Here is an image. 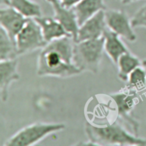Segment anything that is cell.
<instances>
[{
    "label": "cell",
    "mask_w": 146,
    "mask_h": 146,
    "mask_svg": "<svg viewBox=\"0 0 146 146\" xmlns=\"http://www.w3.org/2000/svg\"><path fill=\"white\" fill-rule=\"evenodd\" d=\"M118 1H121V0H118Z\"/></svg>",
    "instance_id": "obj_25"
},
{
    "label": "cell",
    "mask_w": 146,
    "mask_h": 146,
    "mask_svg": "<svg viewBox=\"0 0 146 146\" xmlns=\"http://www.w3.org/2000/svg\"><path fill=\"white\" fill-rule=\"evenodd\" d=\"M107 28L105 10H102L80 26L76 42L101 38Z\"/></svg>",
    "instance_id": "obj_8"
},
{
    "label": "cell",
    "mask_w": 146,
    "mask_h": 146,
    "mask_svg": "<svg viewBox=\"0 0 146 146\" xmlns=\"http://www.w3.org/2000/svg\"><path fill=\"white\" fill-rule=\"evenodd\" d=\"M46 1H48V2H51V0H46Z\"/></svg>",
    "instance_id": "obj_24"
},
{
    "label": "cell",
    "mask_w": 146,
    "mask_h": 146,
    "mask_svg": "<svg viewBox=\"0 0 146 146\" xmlns=\"http://www.w3.org/2000/svg\"><path fill=\"white\" fill-rule=\"evenodd\" d=\"M116 65L118 69V78L122 81L126 82L130 74L138 66H141L142 61L128 51L120 57Z\"/></svg>",
    "instance_id": "obj_15"
},
{
    "label": "cell",
    "mask_w": 146,
    "mask_h": 146,
    "mask_svg": "<svg viewBox=\"0 0 146 146\" xmlns=\"http://www.w3.org/2000/svg\"><path fill=\"white\" fill-rule=\"evenodd\" d=\"M85 131L88 140L96 145H146V138L132 135L118 122L102 125L86 123Z\"/></svg>",
    "instance_id": "obj_2"
},
{
    "label": "cell",
    "mask_w": 146,
    "mask_h": 146,
    "mask_svg": "<svg viewBox=\"0 0 146 146\" xmlns=\"http://www.w3.org/2000/svg\"><path fill=\"white\" fill-rule=\"evenodd\" d=\"M125 88L135 92H141L146 89V71L141 65L130 74Z\"/></svg>",
    "instance_id": "obj_18"
},
{
    "label": "cell",
    "mask_w": 146,
    "mask_h": 146,
    "mask_svg": "<svg viewBox=\"0 0 146 146\" xmlns=\"http://www.w3.org/2000/svg\"><path fill=\"white\" fill-rule=\"evenodd\" d=\"M74 44L69 36L48 43L38 56L37 75L66 78L82 73L73 62Z\"/></svg>",
    "instance_id": "obj_1"
},
{
    "label": "cell",
    "mask_w": 146,
    "mask_h": 146,
    "mask_svg": "<svg viewBox=\"0 0 146 146\" xmlns=\"http://www.w3.org/2000/svg\"><path fill=\"white\" fill-rule=\"evenodd\" d=\"M65 125L56 123H35L24 127L10 137L4 146H29L36 144L46 137L63 131Z\"/></svg>",
    "instance_id": "obj_4"
},
{
    "label": "cell",
    "mask_w": 146,
    "mask_h": 146,
    "mask_svg": "<svg viewBox=\"0 0 146 146\" xmlns=\"http://www.w3.org/2000/svg\"><path fill=\"white\" fill-rule=\"evenodd\" d=\"M109 96L115 103L118 117L129 124L133 133L138 135L140 123L133 116L132 113L133 110L138 103V96L137 92L125 88V89L122 91L110 94Z\"/></svg>",
    "instance_id": "obj_6"
},
{
    "label": "cell",
    "mask_w": 146,
    "mask_h": 146,
    "mask_svg": "<svg viewBox=\"0 0 146 146\" xmlns=\"http://www.w3.org/2000/svg\"><path fill=\"white\" fill-rule=\"evenodd\" d=\"M29 19L20 14L13 7L7 6L0 9V24L16 42V37L20 32Z\"/></svg>",
    "instance_id": "obj_9"
},
{
    "label": "cell",
    "mask_w": 146,
    "mask_h": 146,
    "mask_svg": "<svg viewBox=\"0 0 146 146\" xmlns=\"http://www.w3.org/2000/svg\"><path fill=\"white\" fill-rule=\"evenodd\" d=\"M79 27L102 10L106 9L104 0H82L73 7Z\"/></svg>",
    "instance_id": "obj_14"
},
{
    "label": "cell",
    "mask_w": 146,
    "mask_h": 146,
    "mask_svg": "<svg viewBox=\"0 0 146 146\" xmlns=\"http://www.w3.org/2000/svg\"><path fill=\"white\" fill-rule=\"evenodd\" d=\"M38 25L41 27L43 36L47 43L62 37L71 36L65 31L64 27L61 25L54 17H39L34 18Z\"/></svg>",
    "instance_id": "obj_13"
},
{
    "label": "cell",
    "mask_w": 146,
    "mask_h": 146,
    "mask_svg": "<svg viewBox=\"0 0 146 146\" xmlns=\"http://www.w3.org/2000/svg\"><path fill=\"white\" fill-rule=\"evenodd\" d=\"M0 3H1V7L2 6H7L9 5V0H0Z\"/></svg>",
    "instance_id": "obj_22"
},
{
    "label": "cell",
    "mask_w": 146,
    "mask_h": 146,
    "mask_svg": "<svg viewBox=\"0 0 146 146\" xmlns=\"http://www.w3.org/2000/svg\"><path fill=\"white\" fill-rule=\"evenodd\" d=\"M131 21L133 28L136 27L146 28V4L141 7L135 13Z\"/></svg>",
    "instance_id": "obj_19"
},
{
    "label": "cell",
    "mask_w": 146,
    "mask_h": 146,
    "mask_svg": "<svg viewBox=\"0 0 146 146\" xmlns=\"http://www.w3.org/2000/svg\"><path fill=\"white\" fill-rule=\"evenodd\" d=\"M50 3L54 9V18L61 24L65 31L76 42L79 29V24L73 8L64 7L58 0H51Z\"/></svg>",
    "instance_id": "obj_10"
},
{
    "label": "cell",
    "mask_w": 146,
    "mask_h": 146,
    "mask_svg": "<svg viewBox=\"0 0 146 146\" xmlns=\"http://www.w3.org/2000/svg\"><path fill=\"white\" fill-rule=\"evenodd\" d=\"M47 44L43 36L41 27L34 19H29L16 37L19 56L42 49Z\"/></svg>",
    "instance_id": "obj_5"
},
{
    "label": "cell",
    "mask_w": 146,
    "mask_h": 146,
    "mask_svg": "<svg viewBox=\"0 0 146 146\" xmlns=\"http://www.w3.org/2000/svg\"><path fill=\"white\" fill-rule=\"evenodd\" d=\"M17 58L0 61V97L6 102L9 97V89L14 81L19 79Z\"/></svg>",
    "instance_id": "obj_11"
},
{
    "label": "cell",
    "mask_w": 146,
    "mask_h": 146,
    "mask_svg": "<svg viewBox=\"0 0 146 146\" xmlns=\"http://www.w3.org/2000/svg\"><path fill=\"white\" fill-rule=\"evenodd\" d=\"M8 6L28 19H34L42 15L40 5L32 0H9Z\"/></svg>",
    "instance_id": "obj_16"
},
{
    "label": "cell",
    "mask_w": 146,
    "mask_h": 146,
    "mask_svg": "<svg viewBox=\"0 0 146 146\" xmlns=\"http://www.w3.org/2000/svg\"><path fill=\"white\" fill-rule=\"evenodd\" d=\"M16 42L5 30L0 28V61L17 58L18 56Z\"/></svg>",
    "instance_id": "obj_17"
},
{
    "label": "cell",
    "mask_w": 146,
    "mask_h": 146,
    "mask_svg": "<svg viewBox=\"0 0 146 146\" xmlns=\"http://www.w3.org/2000/svg\"><path fill=\"white\" fill-rule=\"evenodd\" d=\"M104 36L75 42L73 62L81 72L98 74L104 52Z\"/></svg>",
    "instance_id": "obj_3"
},
{
    "label": "cell",
    "mask_w": 146,
    "mask_h": 146,
    "mask_svg": "<svg viewBox=\"0 0 146 146\" xmlns=\"http://www.w3.org/2000/svg\"><path fill=\"white\" fill-rule=\"evenodd\" d=\"M61 4L64 7L67 8H73L78 3L81 1L82 0H58Z\"/></svg>",
    "instance_id": "obj_20"
},
{
    "label": "cell",
    "mask_w": 146,
    "mask_h": 146,
    "mask_svg": "<svg viewBox=\"0 0 146 146\" xmlns=\"http://www.w3.org/2000/svg\"><path fill=\"white\" fill-rule=\"evenodd\" d=\"M138 1H139V0H121V1L123 4H129Z\"/></svg>",
    "instance_id": "obj_21"
},
{
    "label": "cell",
    "mask_w": 146,
    "mask_h": 146,
    "mask_svg": "<svg viewBox=\"0 0 146 146\" xmlns=\"http://www.w3.org/2000/svg\"><path fill=\"white\" fill-rule=\"evenodd\" d=\"M142 66L144 68H145V71H146V59H144L143 61H142Z\"/></svg>",
    "instance_id": "obj_23"
},
{
    "label": "cell",
    "mask_w": 146,
    "mask_h": 146,
    "mask_svg": "<svg viewBox=\"0 0 146 146\" xmlns=\"http://www.w3.org/2000/svg\"><path fill=\"white\" fill-rule=\"evenodd\" d=\"M104 51L115 65L120 57L129 50L121 39V36L107 28L104 31Z\"/></svg>",
    "instance_id": "obj_12"
},
{
    "label": "cell",
    "mask_w": 146,
    "mask_h": 146,
    "mask_svg": "<svg viewBox=\"0 0 146 146\" xmlns=\"http://www.w3.org/2000/svg\"><path fill=\"white\" fill-rule=\"evenodd\" d=\"M105 17L107 27L125 40L131 42L136 41L131 21L126 13L120 9H106Z\"/></svg>",
    "instance_id": "obj_7"
}]
</instances>
